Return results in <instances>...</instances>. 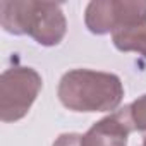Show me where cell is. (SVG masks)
I'll return each mask as SVG.
<instances>
[{"label":"cell","instance_id":"cell-8","mask_svg":"<svg viewBox=\"0 0 146 146\" xmlns=\"http://www.w3.org/2000/svg\"><path fill=\"white\" fill-rule=\"evenodd\" d=\"M81 139H83L81 134L67 132V134H60L52 146H81Z\"/></svg>","mask_w":146,"mask_h":146},{"label":"cell","instance_id":"cell-7","mask_svg":"<svg viewBox=\"0 0 146 146\" xmlns=\"http://www.w3.org/2000/svg\"><path fill=\"white\" fill-rule=\"evenodd\" d=\"M131 117L134 122V131H139L143 136H146V95L131 103Z\"/></svg>","mask_w":146,"mask_h":146},{"label":"cell","instance_id":"cell-4","mask_svg":"<svg viewBox=\"0 0 146 146\" xmlns=\"http://www.w3.org/2000/svg\"><path fill=\"white\" fill-rule=\"evenodd\" d=\"M120 52H137L146 57V0H122V19L112 33Z\"/></svg>","mask_w":146,"mask_h":146},{"label":"cell","instance_id":"cell-1","mask_svg":"<svg viewBox=\"0 0 146 146\" xmlns=\"http://www.w3.org/2000/svg\"><path fill=\"white\" fill-rule=\"evenodd\" d=\"M57 95L72 112H112L122 103L124 86L110 72L74 69L62 76Z\"/></svg>","mask_w":146,"mask_h":146},{"label":"cell","instance_id":"cell-3","mask_svg":"<svg viewBox=\"0 0 146 146\" xmlns=\"http://www.w3.org/2000/svg\"><path fill=\"white\" fill-rule=\"evenodd\" d=\"M43 86L33 67H11L0 76V120H21L35 103Z\"/></svg>","mask_w":146,"mask_h":146},{"label":"cell","instance_id":"cell-5","mask_svg":"<svg viewBox=\"0 0 146 146\" xmlns=\"http://www.w3.org/2000/svg\"><path fill=\"white\" fill-rule=\"evenodd\" d=\"M132 131L134 122L131 117V105H125L95 122L88 132L83 134L81 146H127V137Z\"/></svg>","mask_w":146,"mask_h":146},{"label":"cell","instance_id":"cell-2","mask_svg":"<svg viewBox=\"0 0 146 146\" xmlns=\"http://www.w3.org/2000/svg\"><path fill=\"white\" fill-rule=\"evenodd\" d=\"M0 24L16 36L28 35L43 46L58 45L67 33V21L55 2L4 0L0 2Z\"/></svg>","mask_w":146,"mask_h":146},{"label":"cell","instance_id":"cell-6","mask_svg":"<svg viewBox=\"0 0 146 146\" xmlns=\"http://www.w3.org/2000/svg\"><path fill=\"white\" fill-rule=\"evenodd\" d=\"M120 21V0H93L84 12L86 28L93 35L113 33Z\"/></svg>","mask_w":146,"mask_h":146},{"label":"cell","instance_id":"cell-9","mask_svg":"<svg viewBox=\"0 0 146 146\" xmlns=\"http://www.w3.org/2000/svg\"><path fill=\"white\" fill-rule=\"evenodd\" d=\"M141 146H146V136H143V143H141Z\"/></svg>","mask_w":146,"mask_h":146}]
</instances>
